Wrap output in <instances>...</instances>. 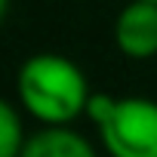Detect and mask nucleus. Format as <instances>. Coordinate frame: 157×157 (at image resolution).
Wrapping results in <instances>:
<instances>
[{
  "instance_id": "4",
  "label": "nucleus",
  "mask_w": 157,
  "mask_h": 157,
  "mask_svg": "<svg viewBox=\"0 0 157 157\" xmlns=\"http://www.w3.org/2000/svg\"><path fill=\"white\" fill-rule=\"evenodd\" d=\"M19 157H99L93 142L77 132L71 123H56V126H40L34 136L25 139V148Z\"/></svg>"
},
{
  "instance_id": "1",
  "label": "nucleus",
  "mask_w": 157,
  "mask_h": 157,
  "mask_svg": "<svg viewBox=\"0 0 157 157\" xmlns=\"http://www.w3.org/2000/svg\"><path fill=\"white\" fill-rule=\"evenodd\" d=\"M16 93L25 114L46 126H56L83 117L93 90L74 59L59 52H34L16 74Z\"/></svg>"
},
{
  "instance_id": "3",
  "label": "nucleus",
  "mask_w": 157,
  "mask_h": 157,
  "mask_svg": "<svg viewBox=\"0 0 157 157\" xmlns=\"http://www.w3.org/2000/svg\"><path fill=\"white\" fill-rule=\"evenodd\" d=\"M114 43L126 59L145 62L157 56V3L129 0L114 19Z\"/></svg>"
},
{
  "instance_id": "5",
  "label": "nucleus",
  "mask_w": 157,
  "mask_h": 157,
  "mask_svg": "<svg viewBox=\"0 0 157 157\" xmlns=\"http://www.w3.org/2000/svg\"><path fill=\"white\" fill-rule=\"evenodd\" d=\"M25 126L13 102L0 96V157H19L25 148Z\"/></svg>"
},
{
  "instance_id": "8",
  "label": "nucleus",
  "mask_w": 157,
  "mask_h": 157,
  "mask_svg": "<svg viewBox=\"0 0 157 157\" xmlns=\"http://www.w3.org/2000/svg\"><path fill=\"white\" fill-rule=\"evenodd\" d=\"M154 3H157V0H154Z\"/></svg>"
},
{
  "instance_id": "6",
  "label": "nucleus",
  "mask_w": 157,
  "mask_h": 157,
  "mask_svg": "<svg viewBox=\"0 0 157 157\" xmlns=\"http://www.w3.org/2000/svg\"><path fill=\"white\" fill-rule=\"evenodd\" d=\"M114 102H117V99H114L111 93H90V102H86V114H83V117H90V120L99 126V123L114 111Z\"/></svg>"
},
{
  "instance_id": "2",
  "label": "nucleus",
  "mask_w": 157,
  "mask_h": 157,
  "mask_svg": "<svg viewBox=\"0 0 157 157\" xmlns=\"http://www.w3.org/2000/svg\"><path fill=\"white\" fill-rule=\"evenodd\" d=\"M111 157H157V102L145 96H126L114 102V111L96 126Z\"/></svg>"
},
{
  "instance_id": "7",
  "label": "nucleus",
  "mask_w": 157,
  "mask_h": 157,
  "mask_svg": "<svg viewBox=\"0 0 157 157\" xmlns=\"http://www.w3.org/2000/svg\"><path fill=\"white\" fill-rule=\"evenodd\" d=\"M6 13H10V0H0V22L6 19Z\"/></svg>"
}]
</instances>
